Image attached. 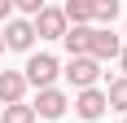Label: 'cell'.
I'll list each match as a JSON object with an SVG mask.
<instances>
[{
  "mask_svg": "<svg viewBox=\"0 0 127 123\" xmlns=\"http://www.w3.org/2000/svg\"><path fill=\"white\" fill-rule=\"evenodd\" d=\"M57 70H62V66H57L53 53H31L26 66H22V79H26V88H53Z\"/></svg>",
  "mask_w": 127,
  "mask_h": 123,
  "instance_id": "1",
  "label": "cell"
},
{
  "mask_svg": "<svg viewBox=\"0 0 127 123\" xmlns=\"http://www.w3.org/2000/svg\"><path fill=\"white\" fill-rule=\"evenodd\" d=\"M123 53V40L110 31V26H92V40H88V57L101 66V62H114Z\"/></svg>",
  "mask_w": 127,
  "mask_h": 123,
  "instance_id": "2",
  "label": "cell"
},
{
  "mask_svg": "<svg viewBox=\"0 0 127 123\" xmlns=\"http://www.w3.org/2000/svg\"><path fill=\"white\" fill-rule=\"evenodd\" d=\"M62 75L70 79V88H79V92H83V88H96V79H101V66H96L92 57H70Z\"/></svg>",
  "mask_w": 127,
  "mask_h": 123,
  "instance_id": "3",
  "label": "cell"
},
{
  "mask_svg": "<svg viewBox=\"0 0 127 123\" xmlns=\"http://www.w3.org/2000/svg\"><path fill=\"white\" fill-rule=\"evenodd\" d=\"M31 31H35L39 40H62V35H66V18H62V9L44 4V9L31 18Z\"/></svg>",
  "mask_w": 127,
  "mask_h": 123,
  "instance_id": "4",
  "label": "cell"
},
{
  "mask_svg": "<svg viewBox=\"0 0 127 123\" xmlns=\"http://www.w3.org/2000/svg\"><path fill=\"white\" fill-rule=\"evenodd\" d=\"M0 35H4V49H18V53H31V44H35V31L26 18H9Z\"/></svg>",
  "mask_w": 127,
  "mask_h": 123,
  "instance_id": "5",
  "label": "cell"
},
{
  "mask_svg": "<svg viewBox=\"0 0 127 123\" xmlns=\"http://www.w3.org/2000/svg\"><path fill=\"white\" fill-rule=\"evenodd\" d=\"M66 106H70V101H66L62 88H39V97H35V106H31V110H35L39 119H62Z\"/></svg>",
  "mask_w": 127,
  "mask_h": 123,
  "instance_id": "6",
  "label": "cell"
},
{
  "mask_svg": "<svg viewBox=\"0 0 127 123\" xmlns=\"http://www.w3.org/2000/svg\"><path fill=\"white\" fill-rule=\"evenodd\" d=\"M22 97H26L22 70H0V101L4 106H22Z\"/></svg>",
  "mask_w": 127,
  "mask_h": 123,
  "instance_id": "7",
  "label": "cell"
},
{
  "mask_svg": "<svg viewBox=\"0 0 127 123\" xmlns=\"http://www.w3.org/2000/svg\"><path fill=\"white\" fill-rule=\"evenodd\" d=\"M75 110H79V119H101V114H105V92H101V88H83V92H79V97H75Z\"/></svg>",
  "mask_w": 127,
  "mask_h": 123,
  "instance_id": "8",
  "label": "cell"
},
{
  "mask_svg": "<svg viewBox=\"0 0 127 123\" xmlns=\"http://www.w3.org/2000/svg\"><path fill=\"white\" fill-rule=\"evenodd\" d=\"M88 40H92V26H66L62 44H66L70 57H88Z\"/></svg>",
  "mask_w": 127,
  "mask_h": 123,
  "instance_id": "9",
  "label": "cell"
},
{
  "mask_svg": "<svg viewBox=\"0 0 127 123\" xmlns=\"http://www.w3.org/2000/svg\"><path fill=\"white\" fill-rule=\"evenodd\" d=\"M62 18H66V22H75V26H88V22H92V0H66Z\"/></svg>",
  "mask_w": 127,
  "mask_h": 123,
  "instance_id": "10",
  "label": "cell"
},
{
  "mask_svg": "<svg viewBox=\"0 0 127 123\" xmlns=\"http://www.w3.org/2000/svg\"><path fill=\"white\" fill-rule=\"evenodd\" d=\"M105 110H123L127 114V79L123 75L110 79V88H105Z\"/></svg>",
  "mask_w": 127,
  "mask_h": 123,
  "instance_id": "11",
  "label": "cell"
},
{
  "mask_svg": "<svg viewBox=\"0 0 127 123\" xmlns=\"http://www.w3.org/2000/svg\"><path fill=\"white\" fill-rule=\"evenodd\" d=\"M118 18V0H92V22H114Z\"/></svg>",
  "mask_w": 127,
  "mask_h": 123,
  "instance_id": "12",
  "label": "cell"
},
{
  "mask_svg": "<svg viewBox=\"0 0 127 123\" xmlns=\"http://www.w3.org/2000/svg\"><path fill=\"white\" fill-rule=\"evenodd\" d=\"M4 123H35V110H31V106H4Z\"/></svg>",
  "mask_w": 127,
  "mask_h": 123,
  "instance_id": "13",
  "label": "cell"
},
{
  "mask_svg": "<svg viewBox=\"0 0 127 123\" xmlns=\"http://www.w3.org/2000/svg\"><path fill=\"white\" fill-rule=\"evenodd\" d=\"M18 9H22V13H26V22H31V18L44 9V0H18Z\"/></svg>",
  "mask_w": 127,
  "mask_h": 123,
  "instance_id": "14",
  "label": "cell"
},
{
  "mask_svg": "<svg viewBox=\"0 0 127 123\" xmlns=\"http://www.w3.org/2000/svg\"><path fill=\"white\" fill-rule=\"evenodd\" d=\"M13 18V0H0V22H9Z\"/></svg>",
  "mask_w": 127,
  "mask_h": 123,
  "instance_id": "15",
  "label": "cell"
},
{
  "mask_svg": "<svg viewBox=\"0 0 127 123\" xmlns=\"http://www.w3.org/2000/svg\"><path fill=\"white\" fill-rule=\"evenodd\" d=\"M118 66H123V79H127V49L118 53Z\"/></svg>",
  "mask_w": 127,
  "mask_h": 123,
  "instance_id": "16",
  "label": "cell"
},
{
  "mask_svg": "<svg viewBox=\"0 0 127 123\" xmlns=\"http://www.w3.org/2000/svg\"><path fill=\"white\" fill-rule=\"evenodd\" d=\"M0 53H4V35H0Z\"/></svg>",
  "mask_w": 127,
  "mask_h": 123,
  "instance_id": "17",
  "label": "cell"
},
{
  "mask_svg": "<svg viewBox=\"0 0 127 123\" xmlns=\"http://www.w3.org/2000/svg\"><path fill=\"white\" fill-rule=\"evenodd\" d=\"M123 123H127V119H123Z\"/></svg>",
  "mask_w": 127,
  "mask_h": 123,
  "instance_id": "18",
  "label": "cell"
}]
</instances>
